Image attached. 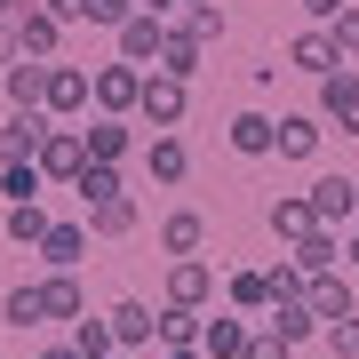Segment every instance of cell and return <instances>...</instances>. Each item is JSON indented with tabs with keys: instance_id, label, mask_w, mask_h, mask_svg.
I'll return each instance as SVG.
<instances>
[{
	"instance_id": "cell-27",
	"label": "cell",
	"mask_w": 359,
	"mask_h": 359,
	"mask_svg": "<svg viewBox=\"0 0 359 359\" xmlns=\"http://www.w3.org/2000/svg\"><path fill=\"white\" fill-rule=\"evenodd\" d=\"M88 231H96V240H128V231H136V200L128 192H120V200H96L88 208Z\"/></svg>"
},
{
	"instance_id": "cell-50",
	"label": "cell",
	"mask_w": 359,
	"mask_h": 359,
	"mask_svg": "<svg viewBox=\"0 0 359 359\" xmlns=\"http://www.w3.org/2000/svg\"><path fill=\"white\" fill-rule=\"evenodd\" d=\"M351 224H359V216H351Z\"/></svg>"
},
{
	"instance_id": "cell-22",
	"label": "cell",
	"mask_w": 359,
	"mask_h": 359,
	"mask_svg": "<svg viewBox=\"0 0 359 359\" xmlns=\"http://www.w3.org/2000/svg\"><path fill=\"white\" fill-rule=\"evenodd\" d=\"M80 136H88V160H112V168H120V160H128V144H136V120H112V112H96Z\"/></svg>"
},
{
	"instance_id": "cell-35",
	"label": "cell",
	"mask_w": 359,
	"mask_h": 359,
	"mask_svg": "<svg viewBox=\"0 0 359 359\" xmlns=\"http://www.w3.org/2000/svg\"><path fill=\"white\" fill-rule=\"evenodd\" d=\"M320 344H327V359H359V311H351V320H327Z\"/></svg>"
},
{
	"instance_id": "cell-8",
	"label": "cell",
	"mask_w": 359,
	"mask_h": 359,
	"mask_svg": "<svg viewBox=\"0 0 359 359\" xmlns=\"http://www.w3.org/2000/svg\"><path fill=\"white\" fill-rule=\"evenodd\" d=\"M320 120H335L344 136H359V72H351V65H335V72L320 80Z\"/></svg>"
},
{
	"instance_id": "cell-17",
	"label": "cell",
	"mask_w": 359,
	"mask_h": 359,
	"mask_svg": "<svg viewBox=\"0 0 359 359\" xmlns=\"http://www.w3.org/2000/svg\"><path fill=\"white\" fill-rule=\"evenodd\" d=\"M264 224H271V240H280V248H295L311 224H320V216H311V192H280V200L264 208Z\"/></svg>"
},
{
	"instance_id": "cell-48",
	"label": "cell",
	"mask_w": 359,
	"mask_h": 359,
	"mask_svg": "<svg viewBox=\"0 0 359 359\" xmlns=\"http://www.w3.org/2000/svg\"><path fill=\"white\" fill-rule=\"evenodd\" d=\"M176 8H200V0H176Z\"/></svg>"
},
{
	"instance_id": "cell-49",
	"label": "cell",
	"mask_w": 359,
	"mask_h": 359,
	"mask_svg": "<svg viewBox=\"0 0 359 359\" xmlns=\"http://www.w3.org/2000/svg\"><path fill=\"white\" fill-rule=\"evenodd\" d=\"M112 359H136V351H112Z\"/></svg>"
},
{
	"instance_id": "cell-33",
	"label": "cell",
	"mask_w": 359,
	"mask_h": 359,
	"mask_svg": "<svg viewBox=\"0 0 359 359\" xmlns=\"http://www.w3.org/2000/svg\"><path fill=\"white\" fill-rule=\"evenodd\" d=\"M72 192H80V200L96 208V200H120L128 184H120V168H112V160H88V168H80V184H72Z\"/></svg>"
},
{
	"instance_id": "cell-13",
	"label": "cell",
	"mask_w": 359,
	"mask_h": 359,
	"mask_svg": "<svg viewBox=\"0 0 359 359\" xmlns=\"http://www.w3.org/2000/svg\"><path fill=\"white\" fill-rule=\"evenodd\" d=\"M16 40H25V56H40V65H56V48H65V16H48L32 0L25 16H16Z\"/></svg>"
},
{
	"instance_id": "cell-15",
	"label": "cell",
	"mask_w": 359,
	"mask_h": 359,
	"mask_svg": "<svg viewBox=\"0 0 359 359\" xmlns=\"http://www.w3.org/2000/svg\"><path fill=\"white\" fill-rule=\"evenodd\" d=\"M0 96H8L16 112H32V104L48 96V65H40V56H16V65H0Z\"/></svg>"
},
{
	"instance_id": "cell-44",
	"label": "cell",
	"mask_w": 359,
	"mask_h": 359,
	"mask_svg": "<svg viewBox=\"0 0 359 359\" xmlns=\"http://www.w3.org/2000/svg\"><path fill=\"white\" fill-rule=\"evenodd\" d=\"M344 264H351V271H359V224H351V231H344Z\"/></svg>"
},
{
	"instance_id": "cell-7",
	"label": "cell",
	"mask_w": 359,
	"mask_h": 359,
	"mask_svg": "<svg viewBox=\"0 0 359 359\" xmlns=\"http://www.w3.org/2000/svg\"><path fill=\"white\" fill-rule=\"evenodd\" d=\"M248 335H256L248 311H208V320H200V351L208 359H248Z\"/></svg>"
},
{
	"instance_id": "cell-41",
	"label": "cell",
	"mask_w": 359,
	"mask_h": 359,
	"mask_svg": "<svg viewBox=\"0 0 359 359\" xmlns=\"http://www.w3.org/2000/svg\"><path fill=\"white\" fill-rule=\"evenodd\" d=\"M344 8H351V0H304V16H311V25H335Z\"/></svg>"
},
{
	"instance_id": "cell-45",
	"label": "cell",
	"mask_w": 359,
	"mask_h": 359,
	"mask_svg": "<svg viewBox=\"0 0 359 359\" xmlns=\"http://www.w3.org/2000/svg\"><path fill=\"white\" fill-rule=\"evenodd\" d=\"M32 8V0H0V25H16V16H25Z\"/></svg>"
},
{
	"instance_id": "cell-18",
	"label": "cell",
	"mask_w": 359,
	"mask_h": 359,
	"mask_svg": "<svg viewBox=\"0 0 359 359\" xmlns=\"http://www.w3.org/2000/svg\"><path fill=\"white\" fill-rule=\"evenodd\" d=\"M264 327L280 335V344H311V335H320V311H311L304 295H280V304L264 311Z\"/></svg>"
},
{
	"instance_id": "cell-1",
	"label": "cell",
	"mask_w": 359,
	"mask_h": 359,
	"mask_svg": "<svg viewBox=\"0 0 359 359\" xmlns=\"http://www.w3.org/2000/svg\"><path fill=\"white\" fill-rule=\"evenodd\" d=\"M184 112H192V80H176V72H144L136 128H152V136H176V128H184Z\"/></svg>"
},
{
	"instance_id": "cell-43",
	"label": "cell",
	"mask_w": 359,
	"mask_h": 359,
	"mask_svg": "<svg viewBox=\"0 0 359 359\" xmlns=\"http://www.w3.org/2000/svg\"><path fill=\"white\" fill-rule=\"evenodd\" d=\"M160 359H208L200 344H160Z\"/></svg>"
},
{
	"instance_id": "cell-10",
	"label": "cell",
	"mask_w": 359,
	"mask_h": 359,
	"mask_svg": "<svg viewBox=\"0 0 359 359\" xmlns=\"http://www.w3.org/2000/svg\"><path fill=\"white\" fill-rule=\"evenodd\" d=\"M104 320H112V335H120V351H144V344H160V311L144 304V295H120V304L104 311Z\"/></svg>"
},
{
	"instance_id": "cell-32",
	"label": "cell",
	"mask_w": 359,
	"mask_h": 359,
	"mask_svg": "<svg viewBox=\"0 0 359 359\" xmlns=\"http://www.w3.org/2000/svg\"><path fill=\"white\" fill-rule=\"evenodd\" d=\"M72 351H80V359H112V351H120L112 320H88V311H80V320H72Z\"/></svg>"
},
{
	"instance_id": "cell-2",
	"label": "cell",
	"mask_w": 359,
	"mask_h": 359,
	"mask_svg": "<svg viewBox=\"0 0 359 359\" xmlns=\"http://www.w3.org/2000/svg\"><path fill=\"white\" fill-rule=\"evenodd\" d=\"M96 104V72H80V65H48V96H40V112L48 120H80Z\"/></svg>"
},
{
	"instance_id": "cell-29",
	"label": "cell",
	"mask_w": 359,
	"mask_h": 359,
	"mask_svg": "<svg viewBox=\"0 0 359 359\" xmlns=\"http://www.w3.org/2000/svg\"><path fill=\"white\" fill-rule=\"evenodd\" d=\"M40 192H48L40 160H0V200H40Z\"/></svg>"
},
{
	"instance_id": "cell-5",
	"label": "cell",
	"mask_w": 359,
	"mask_h": 359,
	"mask_svg": "<svg viewBox=\"0 0 359 359\" xmlns=\"http://www.w3.org/2000/svg\"><path fill=\"white\" fill-rule=\"evenodd\" d=\"M112 40H120V65H144V72H152V65H160V48H168V16H152V8H136L128 25L112 32Z\"/></svg>"
},
{
	"instance_id": "cell-40",
	"label": "cell",
	"mask_w": 359,
	"mask_h": 359,
	"mask_svg": "<svg viewBox=\"0 0 359 359\" xmlns=\"http://www.w3.org/2000/svg\"><path fill=\"white\" fill-rule=\"evenodd\" d=\"M48 16H65V25H88V0H40Z\"/></svg>"
},
{
	"instance_id": "cell-30",
	"label": "cell",
	"mask_w": 359,
	"mask_h": 359,
	"mask_svg": "<svg viewBox=\"0 0 359 359\" xmlns=\"http://www.w3.org/2000/svg\"><path fill=\"white\" fill-rule=\"evenodd\" d=\"M200 240H208V224L192 216V208H176V216L160 224V248H168V256H200Z\"/></svg>"
},
{
	"instance_id": "cell-9",
	"label": "cell",
	"mask_w": 359,
	"mask_h": 359,
	"mask_svg": "<svg viewBox=\"0 0 359 359\" xmlns=\"http://www.w3.org/2000/svg\"><path fill=\"white\" fill-rule=\"evenodd\" d=\"M287 264L304 271V280H320V271H344V231H327V224H311L304 240L287 248Z\"/></svg>"
},
{
	"instance_id": "cell-24",
	"label": "cell",
	"mask_w": 359,
	"mask_h": 359,
	"mask_svg": "<svg viewBox=\"0 0 359 359\" xmlns=\"http://www.w3.org/2000/svg\"><path fill=\"white\" fill-rule=\"evenodd\" d=\"M0 320H8L16 335H25V327H40V320H48V295H40V280H16L8 295H0Z\"/></svg>"
},
{
	"instance_id": "cell-28",
	"label": "cell",
	"mask_w": 359,
	"mask_h": 359,
	"mask_svg": "<svg viewBox=\"0 0 359 359\" xmlns=\"http://www.w3.org/2000/svg\"><path fill=\"white\" fill-rule=\"evenodd\" d=\"M48 224H56V216H48L40 200H8V240H16V248H40Z\"/></svg>"
},
{
	"instance_id": "cell-37",
	"label": "cell",
	"mask_w": 359,
	"mask_h": 359,
	"mask_svg": "<svg viewBox=\"0 0 359 359\" xmlns=\"http://www.w3.org/2000/svg\"><path fill=\"white\" fill-rule=\"evenodd\" d=\"M184 25H192L208 48H216V40H224V8H216V0H200V8H184Z\"/></svg>"
},
{
	"instance_id": "cell-4",
	"label": "cell",
	"mask_w": 359,
	"mask_h": 359,
	"mask_svg": "<svg viewBox=\"0 0 359 359\" xmlns=\"http://www.w3.org/2000/svg\"><path fill=\"white\" fill-rule=\"evenodd\" d=\"M136 96H144V65H96V112H112V120H136Z\"/></svg>"
},
{
	"instance_id": "cell-20",
	"label": "cell",
	"mask_w": 359,
	"mask_h": 359,
	"mask_svg": "<svg viewBox=\"0 0 359 359\" xmlns=\"http://www.w3.org/2000/svg\"><path fill=\"white\" fill-rule=\"evenodd\" d=\"M144 168H152V184H184L192 176V144L184 136H144Z\"/></svg>"
},
{
	"instance_id": "cell-39",
	"label": "cell",
	"mask_w": 359,
	"mask_h": 359,
	"mask_svg": "<svg viewBox=\"0 0 359 359\" xmlns=\"http://www.w3.org/2000/svg\"><path fill=\"white\" fill-rule=\"evenodd\" d=\"M248 359H295V344H280V335L256 320V335H248Z\"/></svg>"
},
{
	"instance_id": "cell-3",
	"label": "cell",
	"mask_w": 359,
	"mask_h": 359,
	"mask_svg": "<svg viewBox=\"0 0 359 359\" xmlns=\"http://www.w3.org/2000/svg\"><path fill=\"white\" fill-rule=\"evenodd\" d=\"M160 304L208 311V304H216V264H208V256H176V264H168V295H160Z\"/></svg>"
},
{
	"instance_id": "cell-21",
	"label": "cell",
	"mask_w": 359,
	"mask_h": 359,
	"mask_svg": "<svg viewBox=\"0 0 359 359\" xmlns=\"http://www.w3.org/2000/svg\"><path fill=\"white\" fill-rule=\"evenodd\" d=\"M200 65H208V40H200L192 25H168V48H160V65H152V72H176V80H192Z\"/></svg>"
},
{
	"instance_id": "cell-36",
	"label": "cell",
	"mask_w": 359,
	"mask_h": 359,
	"mask_svg": "<svg viewBox=\"0 0 359 359\" xmlns=\"http://www.w3.org/2000/svg\"><path fill=\"white\" fill-rule=\"evenodd\" d=\"M327 40H335V56H344V65H359V8H344L327 25Z\"/></svg>"
},
{
	"instance_id": "cell-19",
	"label": "cell",
	"mask_w": 359,
	"mask_h": 359,
	"mask_svg": "<svg viewBox=\"0 0 359 359\" xmlns=\"http://www.w3.org/2000/svg\"><path fill=\"white\" fill-rule=\"evenodd\" d=\"M224 136H231V152H240V160H264V152H280V120H271V112H240Z\"/></svg>"
},
{
	"instance_id": "cell-23",
	"label": "cell",
	"mask_w": 359,
	"mask_h": 359,
	"mask_svg": "<svg viewBox=\"0 0 359 359\" xmlns=\"http://www.w3.org/2000/svg\"><path fill=\"white\" fill-rule=\"evenodd\" d=\"M88 240H96L88 224H48V240H40V264H48V271H72L80 256H88Z\"/></svg>"
},
{
	"instance_id": "cell-25",
	"label": "cell",
	"mask_w": 359,
	"mask_h": 359,
	"mask_svg": "<svg viewBox=\"0 0 359 359\" xmlns=\"http://www.w3.org/2000/svg\"><path fill=\"white\" fill-rule=\"evenodd\" d=\"M224 295H231V311L264 320V311H271V271H231V280H224Z\"/></svg>"
},
{
	"instance_id": "cell-34",
	"label": "cell",
	"mask_w": 359,
	"mask_h": 359,
	"mask_svg": "<svg viewBox=\"0 0 359 359\" xmlns=\"http://www.w3.org/2000/svg\"><path fill=\"white\" fill-rule=\"evenodd\" d=\"M200 320H208V311H184V304H160V344H200Z\"/></svg>"
},
{
	"instance_id": "cell-12",
	"label": "cell",
	"mask_w": 359,
	"mask_h": 359,
	"mask_svg": "<svg viewBox=\"0 0 359 359\" xmlns=\"http://www.w3.org/2000/svg\"><path fill=\"white\" fill-rule=\"evenodd\" d=\"M48 128H56V120L40 112V104H32V112H8V128H0V160H40Z\"/></svg>"
},
{
	"instance_id": "cell-6",
	"label": "cell",
	"mask_w": 359,
	"mask_h": 359,
	"mask_svg": "<svg viewBox=\"0 0 359 359\" xmlns=\"http://www.w3.org/2000/svg\"><path fill=\"white\" fill-rule=\"evenodd\" d=\"M80 168H88V136L56 120L48 144H40V176H48V184H80Z\"/></svg>"
},
{
	"instance_id": "cell-16",
	"label": "cell",
	"mask_w": 359,
	"mask_h": 359,
	"mask_svg": "<svg viewBox=\"0 0 359 359\" xmlns=\"http://www.w3.org/2000/svg\"><path fill=\"white\" fill-rule=\"evenodd\" d=\"M304 304L320 311V327H327V320H351V311H359V295H351L344 271H320V280H304Z\"/></svg>"
},
{
	"instance_id": "cell-31",
	"label": "cell",
	"mask_w": 359,
	"mask_h": 359,
	"mask_svg": "<svg viewBox=\"0 0 359 359\" xmlns=\"http://www.w3.org/2000/svg\"><path fill=\"white\" fill-rule=\"evenodd\" d=\"M40 295H48V320H80V311H88V295H80L72 271H48V280H40Z\"/></svg>"
},
{
	"instance_id": "cell-46",
	"label": "cell",
	"mask_w": 359,
	"mask_h": 359,
	"mask_svg": "<svg viewBox=\"0 0 359 359\" xmlns=\"http://www.w3.org/2000/svg\"><path fill=\"white\" fill-rule=\"evenodd\" d=\"M40 359H80V351H72V344H48V351H40Z\"/></svg>"
},
{
	"instance_id": "cell-38",
	"label": "cell",
	"mask_w": 359,
	"mask_h": 359,
	"mask_svg": "<svg viewBox=\"0 0 359 359\" xmlns=\"http://www.w3.org/2000/svg\"><path fill=\"white\" fill-rule=\"evenodd\" d=\"M136 16V0H88V25H104V32H120Z\"/></svg>"
},
{
	"instance_id": "cell-47",
	"label": "cell",
	"mask_w": 359,
	"mask_h": 359,
	"mask_svg": "<svg viewBox=\"0 0 359 359\" xmlns=\"http://www.w3.org/2000/svg\"><path fill=\"white\" fill-rule=\"evenodd\" d=\"M136 8H152V16H168V8H176V0H136Z\"/></svg>"
},
{
	"instance_id": "cell-11",
	"label": "cell",
	"mask_w": 359,
	"mask_h": 359,
	"mask_svg": "<svg viewBox=\"0 0 359 359\" xmlns=\"http://www.w3.org/2000/svg\"><path fill=\"white\" fill-rule=\"evenodd\" d=\"M311 216H320L327 231H344L359 216V176H320V184H311Z\"/></svg>"
},
{
	"instance_id": "cell-26",
	"label": "cell",
	"mask_w": 359,
	"mask_h": 359,
	"mask_svg": "<svg viewBox=\"0 0 359 359\" xmlns=\"http://www.w3.org/2000/svg\"><path fill=\"white\" fill-rule=\"evenodd\" d=\"M320 120H311V112H280V160H311V152H320Z\"/></svg>"
},
{
	"instance_id": "cell-14",
	"label": "cell",
	"mask_w": 359,
	"mask_h": 359,
	"mask_svg": "<svg viewBox=\"0 0 359 359\" xmlns=\"http://www.w3.org/2000/svg\"><path fill=\"white\" fill-rule=\"evenodd\" d=\"M344 56H335V40H327V25H311V32H295L287 40V72H311V80H327Z\"/></svg>"
},
{
	"instance_id": "cell-42",
	"label": "cell",
	"mask_w": 359,
	"mask_h": 359,
	"mask_svg": "<svg viewBox=\"0 0 359 359\" xmlns=\"http://www.w3.org/2000/svg\"><path fill=\"white\" fill-rule=\"evenodd\" d=\"M25 56V40H16V25H0V65H16Z\"/></svg>"
}]
</instances>
